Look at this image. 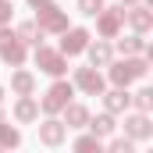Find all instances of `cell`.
I'll return each mask as SVG.
<instances>
[{
    "mask_svg": "<svg viewBox=\"0 0 153 153\" xmlns=\"http://www.w3.org/2000/svg\"><path fill=\"white\" fill-rule=\"evenodd\" d=\"M114 75L117 78H135V75H143V64H125V68H117Z\"/></svg>",
    "mask_w": 153,
    "mask_h": 153,
    "instance_id": "obj_1",
    "label": "cell"
},
{
    "mask_svg": "<svg viewBox=\"0 0 153 153\" xmlns=\"http://www.w3.org/2000/svg\"><path fill=\"white\" fill-rule=\"evenodd\" d=\"M82 32H71V39H64V50H78V46H82Z\"/></svg>",
    "mask_w": 153,
    "mask_h": 153,
    "instance_id": "obj_2",
    "label": "cell"
}]
</instances>
